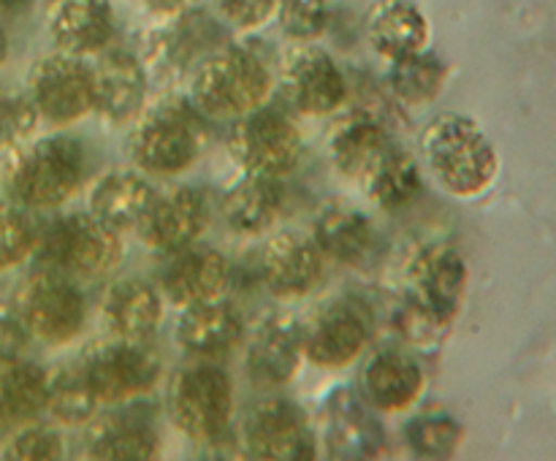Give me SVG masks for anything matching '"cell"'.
Returning <instances> with one entry per match:
<instances>
[{
  "mask_svg": "<svg viewBox=\"0 0 556 461\" xmlns=\"http://www.w3.org/2000/svg\"><path fill=\"white\" fill-rule=\"evenodd\" d=\"M358 390L372 410L402 412L421 396L424 369L416 358L394 347L378 350L362 367Z\"/></svg>",
  "mask_w": 556,
  "mask_h": 461,
  "instance_id": "603a6c76",
  "label": "cell"
},
{
  "mask_svg": "<svg viewBox=\"0 0 556 461\" xmlns=\"http://www.w3.org/2000/svg\"><path fill=\"white\" fill-rule=\"evenodd\" d=\"M228 152L242 166V171L282 177L299 163L302 133L280 108L258 106L233 119Z\"/></svg>",
  "mask_w": 556,
  "mask_h": 461,
  "instance_id": "7c38bea8",
  "label": "cell"
},
{
  "mask_svg": "<svg viewBox=\"0 0 556 461\" xmlns=\"http://www.w3.org/2000/svg\"><path fill=\"white\" fill-rule=\"evenodd\" d=\"M418 144L434 182L456 199H478L500 174L497 146L478 119L467 114L443 112L432 117L424 125Z\"/></svg>",
  "mask_w": 556,
  "mask_h": 461,
  "instance_id": "6da1fadb",
  "label": "cell"
},
{
  "mask_svg": "<svg viewBox=\"0 0 556 461\" xmlns=\"http://www.w3.org/2000/svg\"><path fill=\"white\" fill-rule=\"evenodd\" d=\"M242 334V315L231 302H226V296L188 304L177 320L179 347L190 356L210 358V361L228 356L239 345Z\"/></svg>",
  "mask_w": 556,
  "mask_h": 461,
  "instance_id": "d4e9b609",
  "label": "cell"
},
{
  "mask_svg": "<svg viewBox=\"0 0 556 461\" xmlns=\"http://www.w3.org/2000/svg\"><path fill=\"white\" fill-rule=\"evenodd\" d=\"M144 9H150L152 14H161V16H172L179 14V11H188L201 5V0H141Z\"/></svg>",
  "mask_w": 556,
  "mask_h": 461,
  "instance_id": "b9f144b4",
  "label": "cell"
},
{
  "mask_svg": "<svg viewBox=\"0 0 556 461\" xmlns=\"http://www.w3.org/2000/svg\"><path fill=\"white\" fill-rule=\"evenodd\" d=\"M33 3L36 0H0V14H25V11L33 9Z\"/></svg>",
  "mask_w": 556,
  "mask_h": 461,
  "instance_id": "7bdbcfd3",
  "label": "cell"
},
{
  "mask_svg": "<svg viewBox=\"0 0 556 461\" xmlns=\"http://www.w3.org/2000/svg\"><path fill=\"white\" fill-rule=\"evenodd\" d=\"M277 85L288 106L307 117L334 114L348 98V81L337 60L315 41L293 43L280 57Z\"/></svg>",
  "mask_w": 556,
  "mask_h": 461,
  "instance_id": "8fae6325",
  "label": "cell"
},
{
  "mask_svg": "<svg viewBox=\"0 0 556 461\" xmlns=\"http://www.w3.org/2000/svg\"><path fill=\"white\" fill-rule=\"evenodd\" d=\"M38 123L41 117L27 92L0 87V146H20L30 141Z\"/></svg>",
  "mask_w": 556,
  "mask_h": 461,
  "instance_id": "f35d334b",
  "label": "cell"
},
{
  "mask_svg": "<svg viewBox=\"0 0 556 461\" xmlns=\"http://www.w3.org/2000/svg\"><path fill=\"white\" fill-rule=\"evenodd\" d=\"M282 204H286V190L280 177L244 171L223 195L220 212L231 231L258 236L280 220Z\"/></svg>",
  "mask_w": 556,
  "mask_h": 461,
  "instance_id": "83f0119b",
  "label": "cell"
},
{
  "mask_svg": "<svg viewBox=\"0 0 556 461\" xmlns=\"http://www.w3.org/2000/svg\"><path fill=\"white\" fill-rule=\"evenodd\" d=\"M41 258L71 277L109 274L123 260V231L90 212H74L49 226L41 239Z\"/></svg>",
  "mask_w": 556,
  "mask_h": 461,
  "instance_id": "52a82bcc",
  "label": "cell"
},
{
  "mask_svg": "<svg viewBox=\"0 0 556 461\" xmlns=\"http://www.w3.org/2000/svg\"><path fill=\"white\" fill-rule=\"evenodd\" d=\"M271 20L293 43L318 41L331 20L329 0H275Z\"/></svg>",
  "mask_w": 556,
  "mask_h": 461,
  "instance_id": "8d00e7d4",
  "label": "cell"
},
{
  "mask_svg": "<svg viewBox=\"0 0 556 461\" xmlns=\"http://www.w3.org/2000/svg\"><path fill=\"white\" fill-rule=\"evenodd\" d=\"M92 112L109 125H128L147 106L150 76L144 63L125 49H103L92 57Z\"/></svg>",
  "mask_w": 556,
  "mask_h": 461,
  "instance_id": "2e32d148",
  "label": "cell"
},
{
  "mask_svg": "<svg viewBox=\"0 0 556 461\" xmlns=\"http://www.w3.org/2000/svg\"><path fill=\"white\" fill-rule=\"evenodd\" d=\"M231 264L226 255L206 244H188L168 258L161 274L163 296L177 307L223 298L231 287Z\"/></svg>",
  "mask_w": 556,
  "mask_h": 461,
  "instance_id": "d6986e66",
  "label": "cell"
},
{
  "mask_svg": "<svg viewBox=\"0 0 556 461\" xmlns=\"http://www.w3.org/2000/svg\"><path fill=\"white\" fill-rule=\"evenodd\" d=\"M462 437H465L462 423L454 421L451 415H443V412L413 418L405 432L407 445L421 459H445V456H454Z\"/></svg>",
  "mask_w": 556,
  "mask_h": 461,
  "instance_id": "d590c367",
  "label": "cell"
},
{
  "mask_svg": "<svg viewBox=\"0 0 556 461\" xmlns=\"http://www.w3.org/2000/svg\"><path fill=\"white\" fill-rule=\"evenodd\" d=\"M47 372L20 353H0V428L25 426L43 412Z\"/></svg>",
  "mask_w": 556,
  "mask_h": 461,
  "instance_id": "4dcf8cb0",
  "label": "cell"
},
{
  "mask_svg": "<svg viewBox=\"0 0 556 461\" xmlns=\"http://www.w3.org/2000/svg\"><path fill=\"white\" fill-rule=\"evenodd\" d=\"M271 87L275 76L258 54L223 43L190 74V101L206 119L233 123L264 106Z\"/></svg>",
  "mask_w": 556,
  "mask_h": 461,
  "instance_id": "277c9868",
  "label": "cell"
},
{
  "mask_svg": "<svg viewBox=\"0 0 556 461\" xmlns=\"http://www.w3.org/2000/svg\"><path fill=\"white\" fill-rule=\"evenodd\" d=\"M389 146V130L372 112H351L334 125L329 136V157L345 177H364L375 157Z\"/></svg>",
  "mask_w": 556,
  "mask_h": 461,
  "instance_id": "1f68e13d",
  "label": "cell"
},
{
  "mask_svg": "<svg viewBox=\"0 0 556 461\" xmlns=\"http://www.w3.org/2000/svg\"><path fill=\"white\" fill-rule=\"evenodd\" d=\"M326 255L315 239L296 231L275 233L261 249L258 271L266 291L277 298H302L324 280Z\"/></svg>",
  "mask_w": 556,
  "mask_h": 461,
  "instance_id": "ac0fdd59",
  "label": "cell"
},
{
  "mask_svg": "<svg viewBox=\"0 0 556 461\" xmlns=\"http://www.w3.org/2000/svg\"><path fill=\"white\" fill-rule=\"evenodd\" d=\"M304 334L288 318H269L248 342V377L258 388L288 385L302 369Z\"/></svg>",
  "mask_w": 556,
  "mask_h": 461,
  "instance_id": "7402d4cb",
  "label": "cell"
},
{
  "mask_svg": "<svg viewBox=\"0 0 556 461\" xmlns=\"http://www.w3.org/2000/svg\"><path fill=\"white\" fill-rule=\"evenodd\" d=\"M81 372L101 405H123L147 394L161 380V358L147 342L114 340L96 342L81 358Z\"/></svg>",
  "mask_w": 556,
  "mask_h": 461,
  "instance_id": "9c48e42d",
  "label": "cell"
},
{
  "mask_svg": "<svg viewBox=\"0 0 556 461\" xmlns=\"http://www.w3.org/2000/svg\"><path fill=\"white\" fill-rule=\"evenodd\" d=\"M372 340V312L358 298L326 307L304 334V356L318 367L340 369L356 361Z\"/></svg>",
  "mask_w": 556,
  "mask_h": 461,
  "instance_id": "e0dca14e",
  "label": "cell"
},
{
  "mask_svg": "<svg viewBox=\"0 0 556 461\" xmlns=\"http://www.w3.org/2000/svg\"><path fill=\"white\" fill-rule=\"evenodd\" d=\"M98 396L92 394L81 367H63L47 372V399H43V412H49L60 426H85L96 418Z\"/></svg>",
  "mask_w": 556,
  "mask_h": 461,
  "instance_id": "e575fe53",
  "label": "cell"
},
{
  "mask_svg": "<svg viewBox=\"0 0 556 461\" xmlns=\"http://www.w3.org/2000/svg\"><path fill=\"white\" fill-rule=\"evenodd\" d=\"M109 334L147 342L163 320V293L141 277H123L106 287L101 304Z\"/></svg>",
  "mask_w": 556,
  "mask_h": 461,
  "instance_id": "484cf974",
  "label": "cell"
},
{
  "mask_svg": "<svg viewBox=\"0 0 556 461\" xmlns=\"http://www.w3.org/2000/svg\"><path fill=\"white\" fill-rule=\"evenodd\" d=\"M445 79H448V65L427 49L389 60V74H386L391 92L407 106H421V103L434 101L443 90Z\"/></svg>",
  "mask_w": 556,
  "mask_h": 461,
  "instance_id": "836d02e7",
  "label": "cell"
},
{
  "mask_svg": "<svg viewBox=\"0 0 556 461\" xmlns=\"http://www.w3.org/2000/svg\"><path fill=\"white\" fill-rule=\"evenodd\" d=\"M38 247V233L30 217L14 201L0 199V271L25 264Z\"/></svg>",
  "mask_w": 556,
  "mask_h": 461,
  "instance_id": "74e56055",
  "label": "cell"
},
{
  "mask_svg": "<svg viewBox=\"0 0 556 461\" xmlns=\"http://www.w3.org/2000/svg\"><path fill=\"white\" fill-rule=\"evenodd\" d=\"M27 98L38 117L52 125H71L92 112V74L85 57L49 52L27 71Z\"/></svg>",
  "mask_w": 556,
  "mask_h": 461,
  "instance_id": "4fadbf2b",
  "label": "cell"
},
{
  "mask_svg": "<svg viewBox=\"0 0 556 461\" xmlns=\"http://www.w3.org/2000/svg\"><path fill=\"white\" fill-rule=\"evenodd\" d=\"M239 437L250 459L309 461L318 453V437L307 412L282 396L255 401L244 415Z\"/></svg>",
  "mask_w": 556,
  "mask_h": 461,
  "instance_id": "30bf717a",
  "label": "cell"
},
{
  "mask_svg": "<svg viewBox=\"0 0 556 461\" xmlns=\"http://www.w3.org/2000/svg\"><path fill=\"white\" fill-rule=\"evenodd\" d=\"M220 47V22L195 5V9L166 16V22L147 36L141 63H144L147 76H155L161 81H177L193 74Z\"/></svg>",
  "mask_w": 556,
  "mask_h": 461,
  "instance_id": "ba28073f",
  "label": "cell"
},
{
  "mask_svg": "<svg viewBox=\"0 0 556 461\" xmlns=\"http://www.w3.org/2000/svg\"><path fill=\"white\" fill-rule=\"evenodd\" d=\"M65 456V439L58 428L25 426L9 443L5 459L20 461H58Z\"/></svg>",
  "mask_w": 556,
  "mask_h": 461,
  "instance_id": "ab89813d",
  "label": "cell"
},
{
  "mask_svg": "<svg viewBox=\"0 0 556 461\" xmlns=\"http://www.w3.org/2000/svg\"><path fill=\"white\" fill-rule=\"evenodd\" d=\"M364 33L380 57L396 60L427 49L432 25L413 0H375L364 16Z\"/></svg>",
  "mask_w": 556,
  "mask_h": 461,
  "instance_id": "4316f807",
  "label": "cell"
},
{
  "mask_svg": "<svg viewBox=\"0 0 556 461\" xmlns=\"http://www.w3.org/2000/svg\"><path fill=\"white\" fill-rule=\"evenodd\" d=\"M47 30L60 52L96 57L117 36V11L112 0H52Z\"/></svg>",
  "mask_w": 556,
  "mask_h": 461,
  "instance_id": "ffe728a7",
  "label": "cell"
},
{
  "mask_svg": "<svg viewBox=\"0 0 556 461\" xmlns=\"http://www.w3.org/2000/svg\"><path fill=\"white\" fill-rule=\"evenodd\" d=\"M364 193L378 209L402 212L421 195V166L407 152L386 146L362 177Z\"/></svg>",
  "mask_w": 556,
  "mask_h": 461,
  "instance_id": "d6a6232c",
  "label": "cell"
},
{
  "mask_svg": "<svg viewBox=\"0 0 556 461\" xmlns=\"http://www.w3.org/2000/svg\"><path fill=\"white\" fill-rule=\"evenodd\" d=\"M217 20L233 30H258L275 16V0H212Z\"/></svg>",
  "mask_w": 556,
  "mask_h": 461,
  "instance_id": "60d3db41",
  "label": "cell"
},
{
  "mask_svg": "<svg viewBox=\"0 0 556 461\" xmlns=\"http://www.w3.org/2000/svg\"><path fill=\"white\" fill-rule=\"evenodd\" d=\"M206 117L190 98L168 95L150 103L130 123V161L147 174L174 177L193 166L206 150Z\"/></svg>",
  "mask_w": 556,
  "mask_h": 461,
  "instance_id": "7a4b0ae2",
  "label": "cell"
},
{
  "mask_svg": "<svg viewBox=\"0 0 556 461\" xmlns=\"http://www.w3.org/2000/svg\"><path fill=\"white\" fill-rule=\"evenodd\" d=\"M152 195H155V188L150 179L141 177L139 171L114 168L96 179L87 195V212L117 231H128L139 226Z\"/></svg>",
  "mask_w": 556,
  "mask_h": 461,
  "instance_id": "f1b7e54d",
  "label": "cell"
},
{
  "mask_svg": "<svg viewBox=\"0 0 556 461\" xmlns=\"http://www.w3.org/2000/svg\"><path fill=\"white\" fill-rule=\"evenodd\" d=\"M14 312L33 340L60 347L74 342L85 329L87 302L74 277L47 266L22 282Z\"/></svg>",
  "mask_w": 556,
  "mask_h": 461,
  "instance_id": "8992f818",
  "label": "cell"
},
{
  "mask_svg": "<svg viewBox=\"0 0 556 461\" xmlns=\"http://www.w3.org/2000/svg\"><path fill=\"white\" fill-rule=\"evenodd\" d=\"M168 418L185 437L210 443L223 437L233 415V383L210 358L188 363L172 377L166 390Z\"/></svg>",
  "mask_w": 556,
  "mask_h": 461,
  "instance_id": "5b68a950",
  "label": "cell"
},
{
  "mask_svg": "<svg viewBox=\"0 0 556 461\" xmlns=\"http://www.w3.org/2000/svg\"><path fill=\"white\" fill-rule=\"evenodd\" d=\"M467 293V260L451 244H429L407 266V302L438 323L459 315Z\"/></svg>",
  "mask_w": 556,
  "mask_h": 461,
  "instance_id": "5bb4252c",
  "label": "cell"
},
{
  "mask_svg": "<svg viewBox=\"0 0 556 461\" xmlns=\"http://www.w3.org/2000/svg\"><path fill=\"white\" fill-rule=\"evenodd\" d=\"M85 144L74 136H43L16 146L5 168V188L22 209H58L85 182Z\"/></svg>",
  "mask_w": 556,
  "mask_h": 461,
  "instance_id": "3957f363",
  "label": "cell"
},
{
  "mask_svg": "<svg viewBox=\"0 0 556 461\" xmlns=\"http://www.w3.org/2000/svg\"><path fill=\"white\" fill-rule=\"evenodd\" d=\"M9 49H11L9 36H5V30H3V27H0V65H3L5 60H9Z\"/></svg>",
  "mask_w": 556,
  "mask_h": 461,
  "instance_id": "ee69618b",
  "label": "cell"
},
{
  "mask_svg": "<svg viewBox=\"0 0 556 461\" xmlns=\"http://www.w3.org/2000/svg\"><path fill=\"white\" fill-rule=\"evenodd\" d=\"M210 226V201L199 188L177 184L163 193L152 195L144 217L136 231L157 253H177L188 244L199 242L201 233Z\"/></svg>",
  "mask_w": 556,
  "mask_h": 461,
  "instance_id": "9a60e30c",
  "label": "cell"
},
{
  "mask_svg": "<svg viewBox=\"0 0 556 461\" xmlns=\"http://www.w3.org/2000/svg\"><path fill=\"white\" fill-rule=\"evenodd\" d=\"M315 244L326 258H334L337 264L362 266L375 253V228L364 212L351 204L326 206L315 220Z\"/></svg>",
  "mask_w": 556,
  "mask_h": 461,
  "instance_id": "f546056e",
  "label": "cell"
},
{
  "mask_svg": "<svg viewBox=\"0 0 556 461\" xmlns=\"http://www.w3.org/2000/svg\"><path fill=\"white\" fill-rule=\"evenodd\" d=\"M326 448L334 459H372L383 450L386 437L372 407L353 390H337L326 401Z\"/></svg>",
  "mask_w": 556,
  "mask_h": 461,
  "instance_id": "cb8c5ba5",
  "label": "cell"
},
{
  "mask_svg": "<svg viewBox=\"0 0 556 461\" xmlns=\"http://www.w3.org/2000/svg\"><path fill=\"white\" fill-rule=\"evenodd\" d=\"M85 448V453L98 461H150L161 453V437L150 410L128 405L98 418L87 432Z\"/></svg>",
  "mask_w": 556,
  "mask_h": 461,
  "instance_id": "44dd1931",
  "label": "cell"
}]
</instances>
